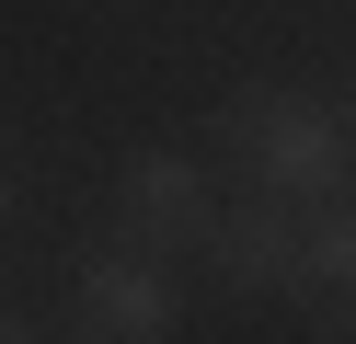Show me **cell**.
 Instances as JSON below:
<instances>
[{"label": "cell", "instance_id": "8992f818", "mask_svg": "<svg viewBox=\"0 0 356 344\" xmlns=\"http://www.w3.org/2000/svg\"><path fill=\"white\" fill-rule=\"evenodd\" d=\"M345 126H356V104H345Z\"/></svg>", "mask_w": 356, "mask_h": 344}, {"label": "cell", "instance_id": "3957f363", "mask_svg": "<svg viewBox=\"0 0 356 344\" xmlns=\"http://www.w3.org/2000/svg\"><path fill=\"white\" fill-rule=\"evenodd\" d=\"M127 229H138L149 252H172V241H207V229H218V206H207V172H195V161H172V149H149L138 172H127Z\"/></svg>", "mask_w": 356, "mask_h": 344}, {"label": "cell", "instance_id": "277c9868", "mask_svg": "<svg viewBox=\"0 0 356 344\" xmlns=\"http://www.w3.org/2000/svg\"><path fill=\"white\" fill-rule=\"evenodd\" d=\"M207 252H218V275H230V287H287V275H310L299 218H276V206H218Z\"/></svg>", "mask_w": 356, "mask_h": 344}, {"label": "cell", "instance_id": "7a4b0ae2", "mask_svg": "<svg viewBox=\"0 0 356 344\" xmlns=\"http://www.w3.org/2000/svg\"><path fill=\"white\" fill-rule=\"evenodd\" d=\"M172 321H184V298H172V275H161V264H138V252H104V264L81 275V333L161 344Z\"/></svg>", "mask_w": 356, "mask_h": 344}, {"label": "cell", "instance_id": "6da1fadb", "mask_svg": "<svg viewBox=\"0 0 356 344\" xmlns=\"http://www.w3.org/2000/svg\"><path fill=\"white\" fill-rule=\"evenodd\" d=\"M230 138H241V161H253V183H276V195H333V183L356 172V126L322 92H241Z\"/></svg>", "mask_w": 356, "mask_h": 344}, {"label": "cell", "instance_id": "5b68a950", "mask_svg": "<svg viewBox=\"0 0 356 344\" xmlns=\"http://www.w3.org/2000/svg\"><path fill=\"white\" fill-rule=\"evenodd\" d=\"M299 252H310V275H322V287L356 310V206H322V218H299Z\"/></svg>", "mask_w": 356, "mask_h": 344}]
</instances>
